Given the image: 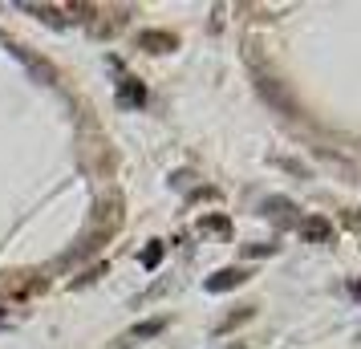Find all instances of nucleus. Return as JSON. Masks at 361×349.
Listing matches in <instances>:
<instances>
[{
	"instance_id": "obj_1",
	"label": "nucleus",
	"mask_w": 361,
	"mask_h": 349,
	"mask_svg": "<svg viewBox=\"0 0 361 349\" xmlns=\"http://www.w3.org/2000/svg\"><path fill=\"white\" fill-rule=\"evenodd\" d=\"M300 235L312 240V244H329V240H333V224L321 219V216H309V219H300Z\"/></svg>"
},
{
	"instance_id": "obj_2",
	"label": "nucleus",
	"mask_w": 361,
	"mask_h": 349,
	"mask_svg": "<svg viewBox=\"0 0 361 349\" xmlns=\"http://www.w3.org/2000/svg\"><path fill=\"white\" fill-rule=\"evenodd\" d=\"M244 281H247V272H240V268H219L215 276H207V293H228V288H235Z\"/></svg>"
},
{
	"instance_id": "obj_3",
	"label": "nucleus",
	"mask_w": 361,
	"mask_h": 349,
	"mask_svg": "<svg viewBox=\"0 0 361 349\" xmlns=\"http://www.w3.org/2000/svg\"><path fill=\"white\" fill-rule=\"evenodd\" d=\"M142 98H147V94H142V85L134 82V78H122V82H118V102H122V106H142Z\"/></svg>"
},
{
	"instance_id": "obj_4",
	"label": "nucleus",
	"mask_w": 361,
	"mask_h": 349,
	"mask_svg": "<svg viewBox=\"0 0 361 349\" xmlns=\"http://www.w3.org/2000/svg\"><path fill=\"white\" fill-rule=\"evenodd\" d=\"M138 45L150 53H166V49H175V37L171 33H138Z\"/></svg>"
},
{
	"instance_id": "obj_5",
	"label": "nucleus",
	"mask_w": 361,
	"mask_h": 349,
	"mask_svg": "<svg viewBox=\"0 0 361 349\" xmlns=\"http://www.w3.org/2000/svg\"><path fill=\"white\" fill-rule=\"evenodd\" d=\"M159 260H163V244H150V248L142 252V264H147V268H159Z\"/></svg>"
},
{
	"instance_id": "obj_6",
	"label": "nucleus",
	"mask_w": 361,
	"mask_h": 349,
	"mask_svg": "<svg viewBox=\"0 0 361 349\" xmlns=\"http://www.w3.org/2000/svg\"><path fill=\"white\" fill-rule=\"evenodd\" d=\"M154 333H163V321H147V325H138L130 337H154Z\"/></svg>"
},
{
	"instance_id": "obj_7",
	"label": "nucleus",
	"mask_w": 361,
	"mask_h": 349,
	"mask_svg": "<svg viewBox=\"0 0 361 349\" xmlns=\"http://www.w3.org/2000/svg\"><path fill=\"white\" fill-rule=\"evenodd\" d=\"M207 228H212V232H228V219L215 216V219H207Z\"/></svg>"
},
{
	"instance_id": "obj_8",
	"label": "nucleus",
	"mask_w": 361,
	"mask_h": 349,
	"mask_svg": "<svg viewBox=\"0 0 361 349\" xmlns=\"http://www.w3.org/2000/svg\"><path fill=\"white\" fill-rule=\"evenodd\" d=\"M353 293H357V297H361V281H357V284H353Z\"/></svg>"
}]
</instances>
